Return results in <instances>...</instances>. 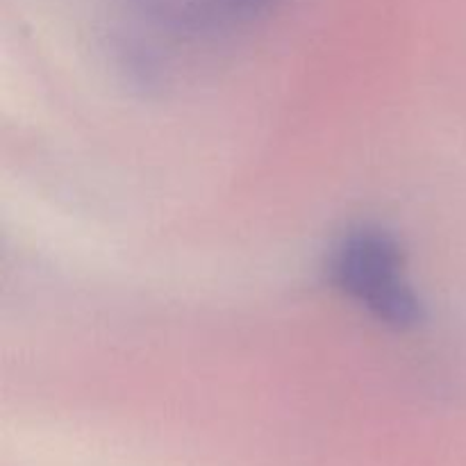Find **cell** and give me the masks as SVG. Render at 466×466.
Instances as JSON below:
<instances>
[{"mask_svg":"<svg viewBox=\"0 0 466 466\" xmlns=\"http://www.w3.org/2000/svg\"><path fill=\"white\" fill-rule=\"evenodd\" d=\"M326 273L344 299L382 326L410 330L423 321V300L410 280L403 244L380 223L346 228L328 250Z\"/></svg>","mask_w":466,"mask_h":466,"instance_id":"6da1fadb","label":"cell"},{"mask_svg":"<svg viewBox=\"0 0 466 466\" xmlns=\"http://www.w3.org/2000/svg\"><path fill=\"white\" fill-rule=\"evenodd\" d=\"M132 16L171 39H218L250 27L282 0H123Z\"/></svg>","mask_w":466,"mask_h":466,"instance_id":"7a4b0ae2","label":"cell"}]
</instances>
